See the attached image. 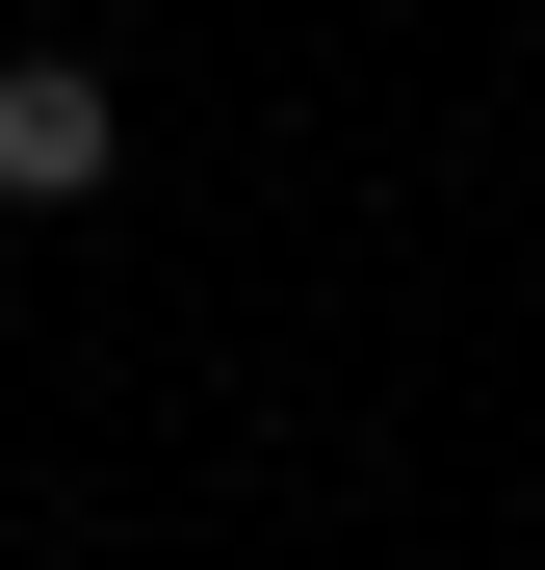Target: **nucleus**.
Returning a JSON list of instances; mask_svg holds the SVG:
<instances>
[{
  "label": "nucleus",
  "instance_id": "obj_1",
  "mask_svg": "<svg viewBox=\"0 0 545 570\" xmlns=\"http://www.w3.org/2000/svg\"><path fill=\"white\" fill-rule=\"evenodd\" d=\"M105 156H130V105L78 52H0V208H105Z\"/></svg>",
  "mask_w": 545,
  "mask_h": 570
}]
</instances>
